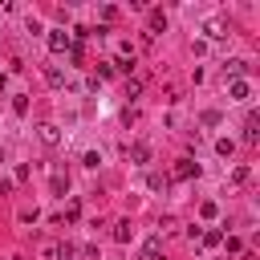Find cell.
Here are the masks:
<instances>
[{
  "mask_svg": "<svg viewBox=\"0 0 260 260\" xmlns=\"http://www.w3.org/2000/svg\"><path fill=\"white\" fill-rule=\"evenodd\" d=\"M65 187H69V175L57 167V171H53V195H65Z\"/></svg>",
  "mask_w": 260,
  "mask_h": 260,
  "instance_id": "3957f363",
  "label": "cell"
},
{
  "mask_svg": "<svg viewBox=\"0 0 260 260\" xmlns=\"http://www.w3.org/2000/svg\"><path fill=\"white\" fill-rule=\"evenodd\" d=\"M150 28H167V16L158 8H150Z\"/></svg>",
  "mask_w": 260,
  "mask_h": 260,
  "instance_id": "8fae6325",
  "label": "cell"
},
{
  "mask_svg": "<svg viewBox=\"0 0 260 260\" xmlns=\"http://www.w3.org/2000/svg\"><path fill=\"white\" fill-rule=\"evenodd\" d=\"M203 32H207V37H215V41H219V37H228V32H223V20H215V16L203 24Z\"/></svg>",
  "mask_w": 260,
  "mask_h": 260,
  "instance_id": "277c9868",
  "label": "cell"
},
{
  "mask_svg": "<svg viewBox=\"0 0 260 260\" xmlns=\"http://www.w3.org/2000/svg\"><path fill=\"white\" fill-rule=\"evenodd\" d=\"M114 240H118V244H126V240H130V223H118V232H114Z\"/></svg>",
  "mask_w": 260,
  "mask_h": 260,
  "instance_id": "5bb4252c",
  "label": "cell"
},
{
  "mask_svg": "<svg viewBox=\"0 0 260 260\" xmlns=\"http://www.w3.org/2000/svg\"><path fill=\"white\" fill-rule=\"evenodd\" d=\"M12 110H16V114H28V98L16 93V98H12Z\"/></svg>",
  "mask_w": 260,
  "mask_h": 260,
  "instance_id": "7c38bea8",
  "label": "cell"
},
{
  "mask_svg": "<svg viewBox=\"0 0 260 260\" xmlns=\"http://www.w3.org/2000/svg\"><path fill=\"white\" fill-rule=\"evenodd\" d=\"M57 138H61L57 126H41V142H45V146H57Z\"/></svg>",
  "mask_w": 260,
  "mask_h": 260,
  "instance_id": "52a82bcc",
  "label": "cell"
},
{
  "mask_svg": "<svg viewBox=\"0 0 260 260\" xmlns=\"http://www.w3.org/2000/svg\"><path fill=\"white\" fill-rule=\"evenodd\" d=\"M199 215H203V219H215V215H219V207H215L211 199H203V203H199Z\"/></svg>",
  "mask_w": 260,
  "mask_h": 260,
  "instance_id": "9c48e42d",
  "label": "cell"
},
{
  "mask_svg": "<svg viewBox=\"0 0 260 260\" xmlns=\"http://www.w3.org/2000/svg\"><path fill=\"white\" fill-rule=\"evenodd\" d=\"M130 154H134V162H146V158H150V146H146V142H134Z\"/></svg>",
  "mask_w": 260,
  "mask_h": 260,
  "instance_id": "ba28073f",
  "label": "cell"
},
{
  "mask_svg": "<svg viewBox=\"0 0 260 260\" xmlns=\"http://www.w3.org/2000/svg\"><path fill=\"white\" fill-rule=\"evenodd\" d=\"M191 175H199V167H195V162H187V158H183V162H179V167H175V179H191Z\"/></svg>",
  "mask_w": 260,
  "mask_h": 260,
  "instance_id": "8992f818",
  "label": "cell"
},
{
  "mask_svg": "<svg viewBox=\"0 0 260 260\" xmlns=\"http://www.w3.org/2000/svg\"><path fill=\"white\" fill-rule=\"evenodd\" d=\"M0 162H4V150H0Z\"/></svg>",
  "mask_w": 260,
  "mask_h": 260,
  "instance_id": "ac0fdd59",
  "label": "cell"
},
{
  "mask_svg": "<svg viewBox=\"0 0 260 260\" xmlns=\"http://www.w3.org/2000/svg\"><path fill=\"white\" fill-rule=\"evenodd\" d=\"M49 49H53V53H65V49H73V37H69L65 28H53V32H49Z\"/></svg>",
  "mask_w": 260,
  "mask_h": 260,
  "instance_id": "6da1fadb",
  "label": "cell"
},
{
  "mask_svg": "<svg viewBox=\"0 0 260 260\" xmlns=\"http://www.w3.org/2000/svg\"><path fill=\"white\" fill-rule=\"evenodd\" d=\"M215 150H219V154H223V158H228V154H232V150H236V142H232V138H219V142H215Z\"/></svg>",
  "mask_w": 260,
  "mask_h": 260,
  "instance_id": "4fadbf2b",
  "label": "cell"
},
{
  "mask_svg": "<svg viewBox=\"0 0 260 260\" xmlns=\"http://www.w3.org/2000/svg\"><path fill=\"white\" fill-rule=\"evenodd\" d=\"M45 77H49V85H61V81H65V73H61L57 65H49V69H45Z\"/></svg>",
  "mask_w": 260,
  "mask_h": 260,
  "instance_id": "30bf717a",
  "label": "cell"
},
{
  "mask_svg": "<svg viewBox=\"0 0 260 260\" xmlns=\"http://www.w3.org/2000/svg\"><path fill=\"white\" fill-rule=\"evenodd\" d=\"M219 240H223V232H215V228H211V232H207V236H203V244H207V248H215V244H219Z\"/></svg>",
  "mask_w": 260,
  "mask_h": 260,
  "instance_id": "9a60e30c",
  "label": "cell"
},
{
  "mask_svg": "<svg viewBox=\"0 0 260 260\" xmlns=\"http://www.w3.org/2000/svg\"><path fill=\"white\" fill-rule=\"evenodd\" d=\"M162 256V236H150L146 244H142V256L138 260H158Z\"/></svg>",
  "mask_w": 260,
  "mask_h": 260,
  "instance_id": "7a4b0ae2",
  "label": "cell"
},
{
  "mask_svg": "<svg viewBox=\"0 0 260 260\" xmlns=\"http://www.w3.org/2000/svg\"><path fill=\"white\" fill-rule=\"evenodd\" d=\"M81 162H85V167H98V162H102V154H98V150H85V158H81Z\"/></svg>",
  "mask_w": 260,
  "mask_h": 260,
  "instance_id": "e0dca14e",
  "label": "cell"
},
{
  "mask_svg": "<svg viewBox=\"0 0 260 260\" xmlns=\"http://www.w3.org/2000/svg\"><path fill=\"white\" fill-rule=\"evenodd\" d=\"M244 69H248V65H244V61H228V73H232V77H240V73H244Z\"/></svg>",
  "mask_w": 260,
  "mask_h": 260,
  "instance_id": "2e32d148",
  "label": "cell"
},
{
  "mask_svg": "<svg viewBox=\"0 0 260 260\" xmlns=\"http://www.w3.org/2000/svg\"><path fill=\"white\" fill-rule=\"evenodd\" d=\"M228 93H232V102H244V98H248V81H232Z\"/></svg>",
  "mask_w": 260,
  "mask_h": 260,
  "instance_id": "5b68a950",
  "label": "cell"
}]
</instances>
